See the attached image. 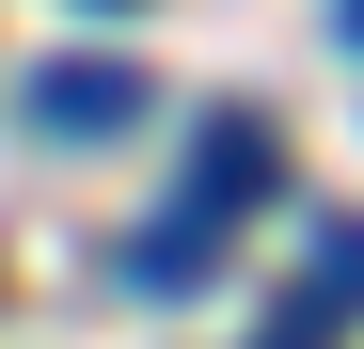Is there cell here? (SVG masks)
<instances>
[{
    "label": "cell",
    "instance_id": "obj_3",
    "mask_svg": "<svg viewBox=\"0 0 364 349\" xmlns=\"http://www.w3.org/2000/svg\"><path fill=\"white\" fill-rule=\"evenodd\" d=\"M222 239H237V222H222V207H191V191H174V222H143V239L111 254V270H127V286H191V270H206Z\"/></svg>",
    "mask_w": 364,
    "mask_h": 349
},
{
    "label": "cell",
    "instance_id": "obj_1",
    "mask_svg": "<svg viewBox=\"0 0 364 349\" xmlns=\"http://www.w3.org/2000/svg\"><path fill=\"white\" fill-rule=\"evenodd\" d=\"M16 111H32L48 143H127V127H143L159 95H143L127 64H95V48H80V64H32V95H16Z\"/></svg>",
    "mask_w": 364,
    "mask_h": 349
},
{
    "label": "cell",
    "instance_id": "obj_6",
    "mask_svg": "<svg viewBox=\"0 0 364 349\" xmlns=\"http://www.w3.org/2000/svg\"><path fill=\"white\" fill-rule=\"evenodd\" d=\"M80 16H143V0H80Z\"/></svg>",
    "mask_w": 364,
    "mask_h": 349
},
{
    "label": "cell",
    "instance_id": "obj_4",
    "mask_svg": "<svg viewBox=\"0 0 364 349\" xmlns=\"http://www.w3.org/2000/svg\"><path fill=\"white\" fill-rule=\"evenodd\" d=\"M301 302H317V318L364 302V222H333V239H317V286H301Z\"/></svg>",
    "mask_w": 364,
    "mask_h": 349
},
{
    "label": "cell",
    "instance_id": "obj_2",
    "mask_svg": "<svg viewBox=\"0 0 364 349\" xmlns=\"http://www.w3.org/2000/svg\"><path fill=\"white\" fill-rule=\"evenodd\" d=\"M269 191H285V127H269V111H206V143H191V207L254 222Z\"/></svg>",
    "mask_w": 364,
    "mask_h": 349
},
{
    "label": "cell",
    "instance_id": "obj_5",
    "mask_svg": "<svg viewBox=\"0 0 364 349\" xmlns=\"http://www.w3.org/2000/svg\"><path fill=\"white\" fill-rule=\"evenodd\" d=\"M333 32H348V48H364V0H333Z\"/></svg>",
    "mask_w": 364,
    "mask_h": 349
}]
</instances>
